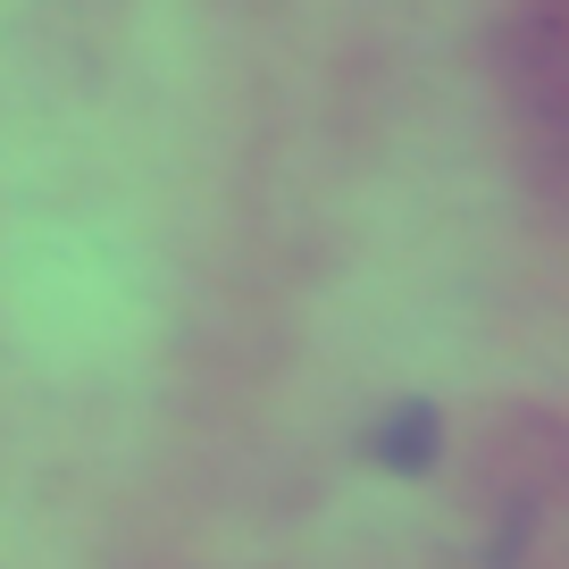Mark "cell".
Wrapping results in <instances>:
<instances>
[{
    "instance_id": "1",
    "label": "cell",
    "mask_w": 569,
    "mask_h": 569,
    "mask_svg": "<svg viewBox=\"0 0 569 569\" xmlns=\"http://www.w3.org/2000/svg\"><path fill=\"white\" fill-rule=\"evenodd\" d=\"M377 452H386L393 469H427V452H436V410H393V419L377 427Z\"/></svg>"
}]
</instances>
